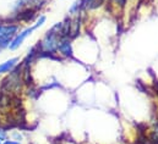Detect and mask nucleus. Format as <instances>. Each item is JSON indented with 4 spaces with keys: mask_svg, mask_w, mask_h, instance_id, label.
<instances>
[{
    "mask_svg": "<svg viewBox=\"0 0 158 144\" xmlns=\"http://www.w3.org/2000/svg\"><path fill=\"white\" fill-rule=\"evenodd\" d=\"M45 20H47V17L44 16V15H40V17L37 18V21L35 22V25H32V26H30V27H27V28H25V30H22V31H20L15 38L11 40V43L9 44V49L10 50H16V49H19L21 45H22V43L28 38V37L31 36L36 30H38L40 27H42L44 23H45Z\"/></svg>",
    "mask_w": 158,
    "mask_h": 144,
    "instance_id": "f257e3e1",
    "label": "nucleus"
},
{
    "mask_svg": "<svg viewBox=\"0 0 158 144\" xmlns=\"http://www.w3.org/2000/svg\"><path fill=\"white\" fill-rule=\"evenodd\" d=\"M10 137H11V139L17 141V142L23 139V134H22L20 131H12V132L10 133Z\"/></svg>",
    "mask_w": 158,
    "mask_h": 144,
    "instance_id": "39448f33",
    "label": "nucleus"
},
{
    "mask_svg": "<svg viewBox=\"0 0 158 144\" xmlns=\"http://www.w3.org/2000/svg\"><path fill=\"white\" fill-rule=\"evenodd\" d=\"M7 137H9V133H7V131H6L5 128L0 127V142H4V141H6V139H7Z\"/></svg>",
    "mask_w": 158,
    "mask_h": 144,
    "instance_id": "423d86ee",
    "label": "nucleus"
},
{
    "mask_svg": "<svg viewBox=\"0 0 158 144\" xmlns=\"http://www.w3.org/2000/svg\"><path fill=\"white\" fill-rule=\"evenodd\" d=\"M152 144H158V123L153 126V128L151 130V136H150Z\"/></svg>",
    "mask_w": 158,
    "mask_h": 144,
    "instance_id": "20e7f679",
    "label": "nucleus"
},
{
    "mask_svg": "<svg viewBox=\"0 0 158 144\" xmlns=\"http://www.w3.org/2000/svg\"><path fill=\"white\" fill-rule=\"evenodd\" d=\"M2 144H21L20 142H17V141H14V139H6V141H4Z\"/></svg>",
    "mask_w": 158,
    "mask_h": 144,
    "instance_id": "0eeeda50",
    "label": "nucleus"
},
{
    "mask_svg": "<svg viewBox=\"0 0 158 144\" xmlns=\"http://www.w3.org/2000/svg\"><path fill=\"white\" fill-rule=\"evenodd\" d=\"M0 144H2V143H1V142H0Z\"/></svg>",
    "mask_w": 158,
    "mask_h": 144,
    "instance_id": "6e6552de",
    "label": "nucleus"
},
{
    "mask_svg": "<svg viewBox=\"0 0 158 144\" xmlns=\"http://www.w3.org/2000/svg\"><path fill=\"white\" fill-rule=\"evenodd\" d=\"M20 26L15 23H0V50L9 46L11 40L19 33Z\"/></svg>",
    "mask_w": 158,
    "mask_h": 144,
    "instance_id": "f03ea898",
    "label": "nucleus"
},
{
    "mask_svg": "<svg viewBox=\"0 0 158 144\" xmlns=\"http://www.w3.org/2000/svg\"><path fill=\"white\" fill-rule=\"evenodd\" d=\"M19 61H20V58H11V59L4 61L2 64H0V76L10 73L19 65Z\"/></svg>",
    "mask_w": 158,
    "mask_h": 144,
    "instance_id": "7ed1b4c3",
    "label": "nucleus"
}]
</instances>
